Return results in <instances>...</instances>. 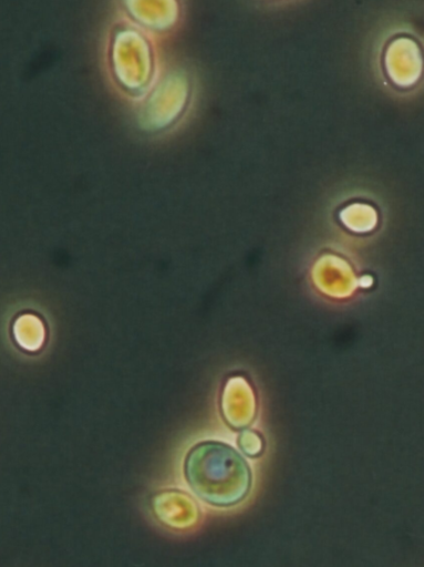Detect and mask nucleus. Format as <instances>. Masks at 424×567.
<instances>
[{
    "label": "nucleus",
    "instance_id": "nucleus-1",
    "mask_svg": "<svg viewBox=\"0 0 424 567\" xmlns=\"http://www.w3.org/2000/svg\"><path fill=\"white\" fill-rule=\"evenodd\" d=\"M185 472L199 498L220 508L246 499L251 488L248 463L225 443L210 441L196 445L187 455Z\"/></svg>",
    "mask_w": 424,
    "mask_h": 567
},
{
    "label": "nucleus",
    "instance_id": "nucleus-2",
    "mask_svg": "<svg viewBox=\"0 0 424 567\" xmlns=\"http://www.w3.org/2000/svg\"><path fill=\"white\" fill-rule=\"evenodd\" d=\"M239 445L251 457H256L261 451L262 444L259 435L255 432L247 431L240 435Z\"/></svg>",
    "mask_w": 424,
    "mask_h": 567
}]
</instances>
